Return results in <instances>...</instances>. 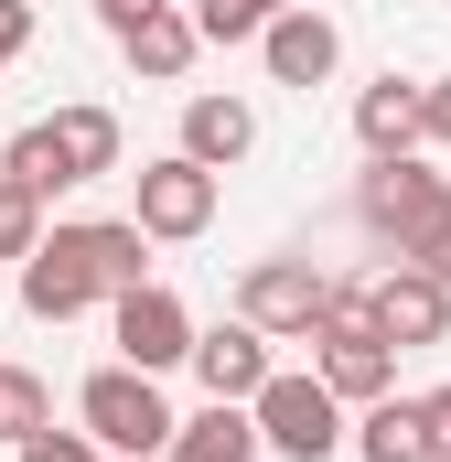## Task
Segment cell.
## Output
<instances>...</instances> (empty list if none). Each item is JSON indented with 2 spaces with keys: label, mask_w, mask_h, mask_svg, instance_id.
I'll list each match as a JSON object with an SVG mask.
<instances>
[{
  "label": "cell",
  "mask_w": 451,
  "mask_h": 462,
  "mask_svg": "<svg viewBox=\"0 0 451 462\" xmlns=\"http://www.w3.org/2000/svg\"><path fill=\"white\" fill-rule=\"evenodd\" d=\"M419 151H451V76L419 87Z\"/></svg>",
  "instance_id": "cell-22"
},
{
  "label": "cell",
  "mask_w": 451,
  "mask_h": 462,
  "mask_svg": "<svg viewBox=\"0 0 451 462\" xmlns=\"http://www.w3.org/2000/svg\"><path fill=\"white\" fill-rule=\"evenodd\" d=\"M323 301H334V269H312V258H258V269L236 280V312H247L258 334H280V345H312Z\"/></svg>",
  "instance_id": "cell-6"
},
{
  "label": "cell",
  "mask_w": 451,
  "mask_h": 462,
  "mask_svg": "<svg viewBox=\"0 0 451 462\" xmlns=\"http://www.w3.org/2000/svg\"><path fill=\"white\" fill-rule=\"evenodd\" d=\"M0 172H22L43 205H54V194H76V183H108V172H118V108L76 97V108H54V118H32V129H11Z\"/></svg>",
  "instance_id": "cell-1"
},
{
  "label": "cell",
  "mask_w": 451,
  "mask_h": 462,
  "mask_svg": "<svg viewBox=\"0 0 451 462\" xmlns=\"http://www.w3.org/2000/svg\"><path fill=\"white\" fill-rule=\"evenodd\" d=\"M118 54H129V65H140V76H151V87H172V76H183V65H194V54H205V32H194V11H183V0H172V11H151V22H140V32H129V43H118Z\"/></svg>",
  "instance_id": "cell-16"
},
{
  "label": "cell",
  "mask_w": 451,
  "mask_h": 462,
  "mask_svg": "<svg viewBox=\"0 0 451 462\" xmlns=\"http://www.w3.org/2000/svg\"><path fill=\"white\" fill-rule=\"evenodd\" d=\"M258 65H269V87H290V97H312V87H334V65H344V32H334V11H280L269 32H258Z\"/></svg>",
  "instance_id": "cell-8"
},
{
  "label": "cell",
  "mask_w": 451,
  "mask_h": 462,
  "mask_svg": "<svg viewBox=\"0 0 451 462\" xmlns=\"http://www.w3.org/2000/svg\"><path fill=\"white\" fill-rule=\"evenodd\" d=\"M108 334H118V365H140V376H172V365H194V312H183L161 280L118 291V301H108Z\"/></svg>",
  "instance_id": "cell-7"
},
{
  "label": "cell",
  "mask_w": 451,
  "mask_h": 462,
  "mask_svg": "<svg viewBox=\"0 0 451 462\" xmlns=\"http://www.w3.org/2000/svg\"><path fill=\"white\" fill-rule=\"evenodd\" d=\"M32 54V0H0V65Z\"/></svg>",
  "instance_id": "cell-25"
},
{
  "label": "cell",
  "mask_w": 451,
  "mask_h": 462,
  "mask_svg": "<svg viewBox=\"0 0 451 462\" xmlns=\"http://www.w3.org/2000/svg\"><path fill=\"white\" fill-rule=\"evenodd\" d=\"M151 11H172V0H97V22H108V43H129Z\"/></svg>",
  "instance_id": "cell-24"
},
{
  "label": "cell",
  "mask_w": 451,
  "mask_h": 462,
  "mask_svg": "<svg viewBox=\"0 0 451 462\" xmlns=\"http://www.w3.org/2000/svg\"><path fill=\"white\" fill-rule=\"evenodd\" d=\"M216 194H226V172H205L194 151H161V162H140V226H151V247H183V236H205L216 226Z\"/></svg>",
  "instance_id": "cell-5"
},
{
  "label": "cell",
  "mask_w": 451,
  "mask_h": 462,
  "mask_svg": "<svg viewBox=\"0 0 451 462\" xmlns=\"http://www.w3.org/2000/svg\"><path fill=\"white\" fill-rule=\"evenodd\" d=\"M419 452H430L419 398H376V409H354V462H419Z\"/></svg>",
  "instance_id": "cell-17"
},
{
  "label": "cell",
  "mask_w": 451,
  "mask_h": 462,
  "mask_svg": "<svg viewBox=\"0 0 451 462\" xmlns=\"http://www.w3.org/2000/svg\"><path fill=\"white\" fill-rule=\"evenodd\" d=\"M247 409H258V441H269L280 462H334V452H354L344 398L323 387V365H312V376H269Z\"/></svg>",
  "instance_id": "cell-3"
},
{
  "label": "cell",
  "mask_w": 451,
  "mask_h": 462,
  "mask_svg": "<svg viewBox=\"0 0 451 462\" xmlns=\"http://www.w3.org/2000/svg\"><path fill=\"white\" fill-rule=\"evenodd\" d=\"M419 420H430V441L451 452V387H430V398H419Z\"/></svg>",
  "instance_id": "cell-26"
},
{
  "label": "cell",
  "mask_w": 451,
  "mask_h": 462,
  "mask_svg": "<svg viewBox=\"0 0 451 462\" xmlns=\"http://www.w3.org/2000/svg\"><path fill=\"white\" fill-rule=\"evenodd\" d=\"M76 258H87V269H97V291H140V280H151V226H140V216H76Z\"/></svg>",
  "instance_id": "cell-13"
},
{
  "label": "cell",
  "mask_w": 451,
  "mask_h": 462,
  "mask_svg": "<svg viewBox=\"0 0 451 462\" xmlns=\"http://www.w3.org/2000/svg\"><path fill=\"white\" fill-rule=\"evenodd\" d=\"M32 430H54V387H43L32 365H0V441L22 452Z\"/></svg>",
  "instance_id": "cell-18"
},
{
  "label": "cell",
  "mask_w": 451,
  "mask_h": 462,
  "mask_svg": "<svg viewBox=\"0 0 451 462\" xmlns=\"http://www.w3.org/2000/svg\"><path fill=\"white\" fill-rule=\"evenodd\" d=\"M258 11H269V22H280V11H301V0H258Z\"/></svg>",
  "instance_id": "cell-27"
},
{
  "label": "cell",
  "mask_w": 451,
  "mask_h": 462,
  "mask_svg": "<svg viewBox=\"0 0 451 462\" xmlns=\"http://www.w3.org/2000/svg\"><path fill=\"white\" fill-rule=\"evenodd\" d=\"M43 194H32V183H22V172H0V258H32V247H43Z\"/></svg>",
  "instance_id": "cell-19"
},
{
  "label": "cell",
  "mask_w": 451,
  "mask_h": 462,
  "mask_svg": "<svg viewBox=\"0 0 451 462\" xmlns=\"http://www.w3.org/2000/svg\"><path fill=\"white\" fill-rule=\"evenodd\" d=\"M269 345H280V334H258L247 312H236V323H216V334H194V387L247 409V398H258V387L280 376V365H269Z\"/></svg>",
  "instance_id": "cell-11"
},
{
  "label": "cell",
  "mask_w": 451,
  "mask_h": 462,
  "mask_svg": "<svg viewBox=\"0 0 451 462\" xmlns=\"http://www.w3.org/2000/svg\"><path fill=\"white\" fill-rule=\"evenodd\" d=\"M194 32H205V43H258L269 11H258V0H194Z\"/></svg>",
  "instance_id": "cell-20"
},
{
  "label": "cell",
  "mask_w": 451,
  "mask_h": 462,
  "mask_svg": "<svg viewBox=\"0 0 451 462\" xmlns=\"http://www.w3.org/2000/svg\"><path fill=\"white\" fill-rule=\"evenodd\" d=\"M441 205H451V183L419 162V151H398V162H365V183H354V216H365V236H376V247H398V258H409V236L430 226Z\"/></svg>",
  "instance_id": "cell-4"
},
{
  "label": "cell",
  "mask_w": 451,
  "mask_h": 462,
  "mask_svg": "<svg viewBox=\"0 0 451 462\" xmlns=\"http://www.w3.org/2000/svg\"><path fill=\"white\" fill-rule=\"evenodd\" d=\"M97 301H108V291H97V269L76 258V236H65V226L22 258V312H32V323H76V312H97Z\"/></svg>",
  "instance_id": "cell-10"
},
{
  "label": "cell",
  "mask_w": 451,
  "mask_h": 462,
  "mask_svg": "<svg viewBox=\"0 0 451 462\" xmlns=\"http://www.w3.org/2000/svg\"><path fill=\"white\" fill-rule=\"evenodd\" d=\"M172 151H194L205 172H236V162L258 151V108H247V97H216V87H205V97H183V140H172Z\"/></svg>",
  "instance_id": "cell-12"
},
{
  "label": "cell",
  "mask_w": 451,
  "mask_h": 462,
  "mask_svg": "<svg viewBox=\"0 0 451 462\" xmlns=\"http://www.w3.org/2000/svg\"><path fill=\"white\" fill-rule=\"evenodd\" d=\"M376 323H387L398 355L441 345V334H451V280H430L419 258H387V269H376Z\"/></svg>",
  "instance_id": "cell-9"
},
{
  "label": "cell",
  "mask_w": 451,
  "mask_h": 462,
  "mask_svg": "<svg viewBox=\"0 0 451 462\" xmlns=\"http://www.w3.org/2000/svg\"><path fill=\"white\" fill-rule=\"evenodd\" d=\"M76 420L108 441V462H161L172 452V398H161V376H140V365H97L87 387H76Z\"/></svg>",
  "instance_id": "cell-2"
},
{
  "label": "cell",
  "mask_w": 451,
  "mask_h": 462,
  "mask_svg": "<svg viewBox=\"0 0 451 462\" xmlns=\"http://www.w3.org/2000/svg\"><path fill=\"white\" fill-rule=\"evenodd\" d=\"M419 462H451V452H441V441H430V452H419Z\"/></svg>",
  "instance_id": "cell-28"
},
{
  "label": "cell",
  "mask_w": 451,
  "mask_h": 462,
  "mask_svg": "<svg viewBox=\"0 0 451 462\" xmlns=\"http://www.w3.org/2000/svg\"><path fill=\"white\" fill-rule=\"evenodd\" d=\"M354 140H365V162H398V151H419V87H365L354 97Z\"/></svg>",
  "instance_id": "cell-15"
},
{
  "label": "cell",
  "mask_w": 451,
  "mask_h": 462,
  "mask_svg": "<svg viewBox=\"0 0 451 462\" xmlns=\"http://www.w3.org/2000/svg\"><path fill=\"white\" fill-rule=\"evenodd\" d=\"M22 462H108V441L76 420V430H32V441H22Z\"/></svg>",
  "instance_id": "cell-21"
},
{
  "label": "cell",
  "mask_w": 451,
  "mask_h": 462,
  "mask_svg": "<svg viewBox=\"0 0 451 462\" xmlns=\"http://www.w3.org/2000/svg\"><path fill=\"white\" fill-rule=\"evenodd\" d=\"M409 258H419L430 280H451V205H441V216H430V226H419V236H409Z\"/></svg>",
  "instance_id": "cell-23"
},
{
  "label": "cell",
  "mask_w": 451,
  "mask_h": 462,
  "mask_svg": "<svg viewBox=\"0 0 451 462\" xmlns=\"http://www.w3.org/2000/svg\"><path fill=\"white\" fill-rule=\"evenodd\" d=\"M269 441H258V409H236V398H205L183 430H172V452L161 462H258Z\"/></svg>",
  "instance_id": "cell-14"
}]
</instances>
